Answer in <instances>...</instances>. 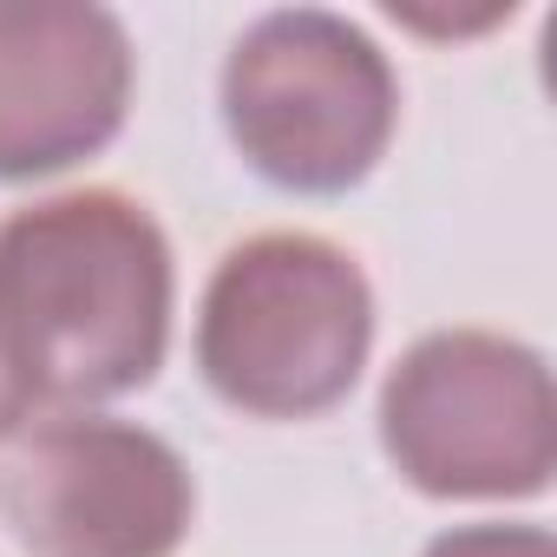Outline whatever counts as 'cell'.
I'll use <instances>...</instances> for the list:
<instances>
[{"instance_id": "4", "label": "cell", "mask_w": 557, "mask_h": 557, "mask_svg": "<svg viewBox=\"0 0 557 557\" xmlns=\"http://www.w3.org/2000/svg\"><path fill=\"white\" fill-rule=\"evenodd\" d=\"M381 433L400 472L446 498H511L550 479L544 361L505 335H426L387 381Z\"/></svg>"}, {"instance_id": "3", "label": "cell", "mask_w": 557, "mask_h": 557, "mask_svg": "<svg viewBox=\"0 0 557 557\" xmlns=\"http://www.w3.org/2000/svg\"><path fill=\"white\" fill-rule=\"evenodd\" d=\"M223 112L262 177L342 190L368 177L394 132V73L374 40L335 14H269L223 66Z\"/></svg>"}, {"instance_id": "1", "label": "cell", "mask_w": 557, "mask_h": 557, "mask_svg": "<svg viewBox=\"0 0 557 557\" xmlns=\"http://www.w3.org/2000/svg\"><path fill=\"white\" fill-rule=\"evenodd\" d=\"M171 335L158 223L79 190L0 223V381L34 400H106L151 381Z\"/></svg>"}, {"instance_id": "8", "label": "cell", "mask_w": 557, "mask_h": 557, "mask_svg": "<svg viewBox=\"0 0 557 557\" xmlns=\"http://www.w3.org/2000/svg\"><path fill=\"white\" fill-rule=\"evenodd\" d=\"M21 413H27V400H21L8 381H0V433H14V426H21Z\"/></svg>"}, {"instance_id": "5", "label": "cell", "mask_w": 557, "mask_h": 557, "mask_svg": "<svg viewBox=\"0 0 557 557\" xmlns=\"http://www.w3.org/2000/svg\"><path fill=\"white\" fill-rule=\"evenodd\" d=\"M0 518L34 557H164L190 524V479L138 426L53 420L0 466Z\"/></svg>"}, {"instance_id": "2", "label": "cell", "mask_w": 557, "mask_h": 557, "mask_svg": "<svg viewBox=\"0 0 557 557\" xmlns=\"http://www.w3.org/2000/svg\"><path fill=\"white\" fill-rule=\"evenodd\" d=\"M368 335V283L335 243L256 236L210 275L197 355L223 400L302 420L355 387Z\"/></svg>"}, {"instance_id": "7", "label": "cell", "mask_w": 557, "mask_h": 557, "mask_svg": "<svg viewBox=\"0 0 557 557\" xmlns=\"http://www.w3.org/2000/svg\"><path fill=\"white\" fill-rule=\"evenodd\" d=\"M426 557H557L544 531L531 524H472V531H453L440 537Z\"/></svg>"}, {"instance_id": "6", "label": "cell", "mask_w": 557, "mask_h": 557, "mask_svg": "<svg viewBox=\"0 0 557 557\" xmlns=\"http://www.w3.org/2000/svg\"><path fill=\"white\" fill-rule=\"evenodd\" d=\"M132 92V53L99 8H0V177L99 151Z\"/></svg>"}]
</instances>
